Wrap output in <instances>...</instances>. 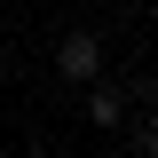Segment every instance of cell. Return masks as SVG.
Masks as SVG:
<instances>
[{
    "label": "cell",
    "mask_w": 158,
    "mask_h": 158,
    "mask_svg": "<svg viewBox=\"0 0 158 158\" xmlns=\"http://www.w3.org/2000/svg\"><path fill=\"white\" fill-rule=\"evenodd\" d=\"M56 71H63V79H79V87H87V79H103V40L87 32V24L56 40Z\"/></svg>",
    "instance_id": "1"
},
{
    "label": "cell",
    "mask_w": 158,
    "mask_h": 158,
    "mask_svg": "<svg viewBox=\"0 0 158 158\" xmlns=\"http://www.w3.org/2000/svg\"><path fill=\"white\" fill-rule=\"evenodd\" d=\"M118 118H127V87H111V79H87V127H103V135H111Z\"/></svg>",
    "instance_id": "2"
}]
</instances>
